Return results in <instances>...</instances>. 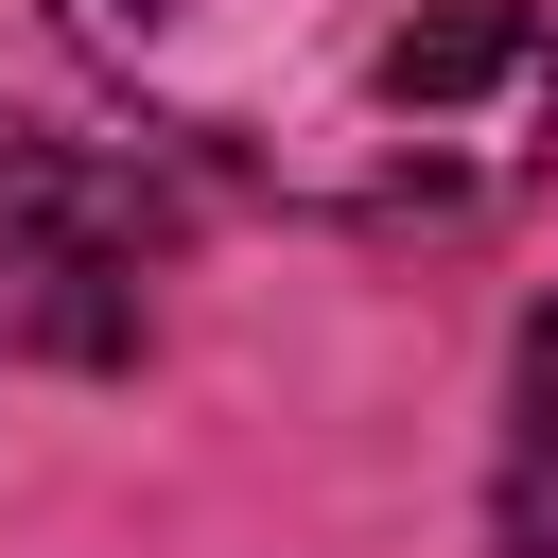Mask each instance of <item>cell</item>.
Returning a JSON list of instances; mask_svg holds the SVG:
<instances>
[{
	"instance_id": "cell-1",
	"label": "cell",
	"mask_w": 558,
	"mask_h": 558,
	"mask_svg": "<svg viewBox=\"0 0 558 558\" xmlns=\"http://www.w3.org/2000/svg\"><path fill=\"white\" fill-rule=\"evenodd\" d=\"M52 35L157 140L331 227H471L558 157L523 0H52Z\"/></svg>"
},
{
	"instance_id": "cell-2",
	"label": "cell",
	"mask_w": 558,
	"mask_h": 558,
	"mask_svg": "<svg viewBox=\"0 0 558 558\" xmlns=\"http://www.w3.org/2000/svg\"><path fill=\"white\" fill-rule=\"evenodd\" d=\"M174 262V192L105 140H17L0 122V331L52 366H122Z\"/></svg>"
},
{
	"instance_id": "cell-3",
	"label": "cell",
	"mask_w": 558,
	"mask_h": 558,
	"mask_svg": "<svg viewBox=\"0 0 558 558\" xmlns=\"http://www.w3.org/2000/svg\"><path fill=\"white\" fill-rule=\"evenodd\" d=\"M488 523H506V558H558V314L523 331V384H506V471H488Z\"/></svg>"
}]
</instances>
